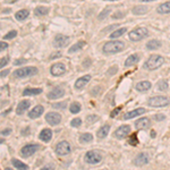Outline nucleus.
Here are the masks:
<instances>
[{
	"instance_id": "obj_29",
	"label": "nucleus",
	"mask_w": 170,
	"mask_h": 170,
	"mask_svg": "<svg viewBox=\"0 0 170 170\" xmlns=\"http://www.w3.org/2000/svg\"><path fill=\"white\" fill-rule=\"evenodd\" d=\"M147 12H149V8L145 7V6H136L133 9V14L134 15H143V14H145Z\"/></svg>"
},
{
	"instance_id": "obj_43",
	"label": "nucleus",
	"mask_w": 170,
	"mask_h": 170,
	"mask_svg": "<svg viewBox=\"0 0 170 170\" xmlns=\"http://www.w3.org/2000/svg\"><path fill=\"white\" fill-rule=\"evenodd\" d=\"M8 60H9V58L8 57H5V58H1V63H0V67L4 68L6 65L8 63Z\"/></svg>"
},
{
	"instance_id": "obj_10",
	"label": "nucleus",
	"mask_w": 170,
	"mask_h": 170,
	"mask_svg": "<svg viewBox=\"0 0 170 170\" xmlns=\"http://www.w3.org/2000/svg\"><path fill=\"white\" fill-rule=\"evenodd\" d=\"M50 73L53 76H61L66 73V66L63 63H53L50 68Z\"/></svg>"
},
{
	"instance_id": "obj_54",
	"label": "nucleus",
	"mask_w": 170,
	"mask_h": 170,
	"mask_svg": "<svg viewBox=\"0 0 170 170\" xmlns=\"http://www.w3.org/2000/svg\"><path fill=\"white\" fill-rule=\"evenodd\" d=\"M143 2H147V1H155V0H141Z\"/></svg>"
},
{
	"instance_id": "obj_8",
	"label": "nucleus",
	"mask_w": 170,
	"mask_h": 170,
	"mask_svg": "<svg viewBox=\"0 0 170 170\" xmlns=\"http://www.w3.org/2000/svg\"><path fill=\"white\" fill-rule=\"evenodd\" d=\"M56 152L59 155H66L71 152V145L67 141H61L56 145Z\"/></svg>"
},
{
	"instance_id": "obj_35",
	"label": "nucleus",
	"mask_w": 170,
	"mask_h": 170,
	"mask_svg": "<svg viewBox=\"0 0 170 170\" xmlns=\"http://www.w3.org/2000/svg\"><path fill=\"white\" fill-rule=\"evenodd\" d=\"M69 110H71V114H77V112L81 111V104L77 102H73L69 106Z\"/></svg>"
},
{
	"instance_id": "obj_21",
	"label": "nucleus",
	"mask_w": 170,
	"mask_h": 170,
	"mask_svg": "<svg viewBox=\"0 0 170 170\" xmlns=\"http://www.w3.org/2000/svg\"><path fill=\"white\" fill-rule=\"evenodd\" d=\"M136 90L139 92H146L151 89V83L147 82V81H143V82H139V83L136 84Z\"/></svg>"
},
{
	"instance_id": "obj_7",
	"label": "nucleus",
	"mask_w": 170,
	"mask_h": 170,
	"mask_svg": "<svg viewBox=\"0 0 170 170\" xmlns=\"http://www.w3.org/2000/svg\"><path fill=\"white\" fill-rule=\"evenodd\" d=\"M39 150H40V145H38V144H28V145H25L20 150V155L23 158H28V157L34 154L36 151Z\"/></svg>"
},
{
	"instance_id": "obj_22",
	"label": "nucleus",
	"mask_w": 170,
	"mask_h": 170,
	"mask_svg": "<svg viewBox=\"0 0 170 170\" xmlns=\"http://www.w3.org/2000/svg\"><path fill=\"white\" fill-rule=\"evenodd\" d=\"M139 55H132L126 59V61H125V66H126V67L134 66V65H136V63H139Z\"/></svg>"
},
{
	"instance_id": "obj_55",
	"label": "nucleus",
	"mask_w": 170,
	"mask_h": 170,
	"mask_svg": "<svg viewBox=\"0 0 170 170\" xmlns=\"http://www.w3.org/2000/svg\"><path fill=\"white\" fill-rule=\"evenodd\" d=\"M108 1H116V0H108Z\"/></svg>"
},
{
	"instance_id": "obj_34",
	"label": "nucleus",
	"mask_w": 170,
	"mask_h": 170,
	"mask_svg": "<svg viewBox=\"0 0 170 170\" xmlns=\"http://www.w3.org/2000/svg\"><path fill=\"white\" fill-rule=\"evenodd\" d=\"M168 87H169V85H168V82L167 81H159L158 83H157V89H158L159 91H167L168 90Z\"/></svg>"
},
{
	"instance_id": "obj_18",
	"label": "nucleus",
	"mask_w": 170,
	"mask_h": 170,
	"mask_svg": "<svg viewBox=\"0 0 170 170\" xmlns=\"http://www.w3.org/2000/svg\"><path fill=\"white\" fill-rule=\"evenodd\" d=\"M145 109L144 108H137V109H135V110L133 111H129V112H127V114H125L124 115V119H132L134 118V117H137V116L139 115H143V114H145Z\"/></svg>"
},
{
	"instance_id": "obj_4",
	"label": "nucleus",
	"mask_w": 170,
	"mask_h": 170,
	"mask_svg": "<svg viewBox=\"0 0 170 170\" xmlns=\"http://www.w3.org/2000/svg\"><path fill=\"white\" fill-rule=\"evenodd\" d=\"M149 104L151 107L153 108H163L167 107L170 104V100L167 98V96H163V95H159V96H153L151 98L149 101Z\"/></svg>"
},
{
	"instance_id": "obj_26",
	"label": "nucleus",
	"mask_w": 170,
	"mask_h": 170,
	"mask_svg": "<svg viewBox=\"0 0 170 170\" xmlns=\"http://www.w3.org/2000/svg\"><path fill=\"white\" fill-rule=\"evenodd\" d=\"M40 93H42L41 89H31V87H27V89L24 90L23 95L24 96H28V95H36V94H40Z\"/></svg>"
},
{
	"instance_id": "obj_38",
	"label": "nucleus",
	"mask_w": 170,
	"mask_h": 170,
	"mask_svg": "<svg viewBox=\"0 0 170 170\" xmlns=\"http://www.w3.org/2000/svg\"><path fill=\"white\" fill-rule=\"evenodd\" d=\"M99 119V117L98 116H95V115H90V116H87L86 117V121L89 124H93L95 121V120H98Z\"/></svg>"
},
{
	"instance_id": "obj_49",
	"label": "nucleus",
	"mask_w": 170,
	"mask_h": 170,
	"mask_svg": "<svg viewBox=\"0 0 170 170\" xmlns=\"http://www.w3.org/2000/svg\"><path fill=\"white\" fill-rule=\"evenodd\" d=\"M119 111H120V108H117L116 110H114L112 112H111V117H115V116H117V114H118Z\"/></svg>"
},
{
	"instance_id": "obj_37",
	"label": "nucleus",
	"mask_w": 170,
	"mask_h": 170,
	"mask_svg": "<svg viewBox=\"0 0 170 170\" xmlns=\"http://www.w3.org/2000/svg\"><path fill=\"white\" fill-rule=\"evenodd\" d=\"M110 12H111V8L110 7L106 8V10H103V12L99 15V20H103V18H106V17H107V15Z\"/></svg>"
},
{
	"instance_id": "obj_23",
	"label": "nucleus",
	"mask_w": 170,
	"mask_h": 170,
	"mask_svg": "<svg viewBox=\"0 0 170 170\" xmlns=\"http://www.w3.org/2000/svg\"><path fill=\"white\" fill-rule=\"evenodd\" d=\"M157 12L159 14H162V15L170 14V1H167V2H163V4L160 5L158 7V9H157Z\"/></svg>"
},
{
	"instance_id": "obj_30",
	"label": "nucleus",
	"mask_w": 170,
	"mask_h": 170,
	"mask_svg": "<svg viewBox=\"0 0 170 170\" xmlns=\"http://www.w3.org/2000/svg\"><path fill=\"white\" fill-rule=\"evenodd\" d=\"M48 13H49V8L44 7V6H39V7H36L35 10H34V14H35L36 16H44V15H47Z\"/></svg>"
},
{
	"instance_id": "obj_50",
	"label": "nucleus",
	"mask_w": 170,
	"mask_h": 170,
	"mask_svg": "<svg viewBox=\"0 0 170 170\" xmlns=\"http://www.w3.org/2000/svg\"><path fill=\"white\" fill-rule=\"evenodd\" d=\"M10 132H12V129H10V128H8V129H5V131L1 132V134H2V135H8L9 133H10Z\"/></svg>"
},
{
	"instance_id": "obj_13",
	"label": "nucleus",
	"mask_w": 170,
	"mask_h": 170,
	"mask_svg": "<svg viewBox=\"0 0 170 170\" xmlns=\"http://www.w3.org/2000/svg\"><path fill=\"white\" fill-rule=\"evenodd\" d=\"M65 94V90L63 87H53L51 91L48 93V99L49 100H55V99H59L61 96H63Z\"/></svg>"
},
{
	"instance_id": "obj_44",
	"label": "nucleus",
	"mask_w": 170,
	"mask_h": 170,
	"mask_svg": "<svg viewBox=\"0 0 170 170\" xmlns=\"http://www.w3.org/2000/svg\"><path fill=\"white\" fill-rule=\"evenodd\" d=\"M155 120H158V121H160V120H165L166 119V116L162 115V114H159V115H155L154 116Z\"/></svg>"
},
{
	"instance_id": "obj_1",
	"label": "nucleus",
	"mask_w": 170,
	"mask_h": 170,
	"mask_svg": "<svg viewBox=\"0 0 170 170\" xmlns=\"http://www.w3.org/2000/svg\"><path fill=\"white\" fill-rule=\"evenodd\" d=\"M165 63V59H163L162 56L159 55H152L149 57V59L144 63V66L143 67L147 69V71H155L158 69L159 67H161Z\"/></svg>"
},
{
	"instance_id": "obj_42",
	"label": "nucleus",
	"mask_w": 170,
	"mask_h": 170,
	"mask_svg": "<svg viewBox=\"0 0 170 170\" xmlns=\"http://www.w3.org/2000/svg\"><path fill=\"white\" fill-rule=\"evenodd\" d=\"M114 20H117V18H123L124 17V13H121V12H117V13H115L114 15L111 16Z\"/></svg>"
},
{
	"instance_id": "obj_6",
	"label": "nucleus",
	"mask_w": 170,
	"mask_h": 170,
	"mask_svg": "<svg viewBox=\"0 0 170 170\" xmlns=\"http://www.w3.org/2000/svg\"><path fill=\"white\" fill-rule=\"evenodd\" d=\"M85 161L90 165H96V163H100L101 160H102V155L100 153L99 151H89L86 152V154L84 157Z\"/></svg>"
},
{
	"instance_id": "obj_17",
	"label": "nucleus",
	"mask_w": 170,
	"mask_h": 170,
	"mask_svg": "<svg viewBox=\"0 0 170 170\" xmlns=\"http://www.w3.org/2000/svg\"><path fill=\"white\" fill-rule=\"evenodd\" d=\"M90 81H91V76L90 75L83 76V77L78 78L75 82V87L77 89V90H82V89H84V87L86 86V84L89 83Z\"/></svg>"
},
{
	"instance_id": "obj_2",
	"label": "nucleus",
	"mask_w": 170,
	"mask_h": 170,
	"mask_svg": "<svg viewBox=\"0 0 170 170\" xmlns=\"http://www.w3.org/2000/svg\"><path fill=\"white\" fill-rule=\"evenodd\" d=\"M125 44L123 41H109L103 45V52L106 53H118L123 51Z\"/></svg>"
},
{
	"instance_id": "obj_32",
	"label": "nucleus",
	"mask_w": 170,
	"mask_h": 170,
	"mask_svg": "<svg viewBox=\"0 0 170 170\" xmlns=\"http://www.w3.org/2000/svg\"><path fill=\"white\" fill-rule=\"evenodd\" d=\"M12 163H13V166L15 167L16 169H28L27 165H25V163L20 162V160H17V159H13Z\"/></svg>"
},
{
	"instance_id": "obj_20",
	"label": "nucleus",
	"mask_w": 170,
	"mask_h": 170,
	"mask_svg": "<svg viewBox=\"0 0 170 170\" xmlns=\"http://www.w3.org/2000/svg\"><path fill=\"white\" fill-rule=\"evenodd\" d=\"M39 139L41 141H43V142H49L52 139V131L49 129V128H44L43 131L40 133Z\"/></svg>"
},
{
	"instance_id": "obj_16",
	"label": "nucleus",
	"mask_w": 170,
	"mask_h": 170,
	"mask_svg": "<svg viewBox=\"0 0 170 170\" xmlns=\"http://www.w3.org/2000/svg\"><path fill=\"white\" fill-rule=\"evenodd\" d=\"M43 111H44L43 106H36V107H34L30 112H28V117L31 119L39 118L40 116L43 114Z\"/></svg>"
},
{
	"instance_id": "obj_3",
	"label": "nucleus",
	"mask_w": 170,
	"mask_h": 170,
	"mask_svg": "<svg viewBox=\"0 0 170 170\" xmlns=\"http://www.w3.org/2000/svg\"><path fill=\"white\" fill-rule=\"evenodd\" d=\"M38 73H39V71L36 67H23L14 71V77L15 78H26L30 76L36 75Z\"/></svg>"
},
{
	"instance_id": "obj_45",
	"label": "nucleus",
	"mask_w": 170,
	"mask_h": 170,
	"mask_svg": "<svg viewBox=\"0 0 170 170\" xmlns=\"http://www.w3.org/2000/svg\"><path fill=\"white\" fill-rule=\"evenodd\" d=\"M8 48V44L6 42H0V51H5V49Z\"/></svg>"
},
{
	"instance_id": "obj_33",
	"label": "nucleus",
	"mask_w": 170,
	"mask_h": 170,
	"mask_svg": "<svg viewBox=\"0 0 170 170\" xmlns=\"http://www.w3.org/2000/svg\"><path fill=\"white\" fill-rule=\"evenodd\" d=\"M127 31V28L126 27H121V28H119V30H116V31L114 32H111V34H110V38L111 39H116V38H119V36H121L125 33V32Z\"/></svg>"
},
{
	"instance_id": "obj_51",
	"label": "nucleus",
	"mask_w": 170,
	"mask_h": 170,
	"mask_svg": "<svg viewBox=\"0 0 170 170\" xmlns=\"http://www.w3.org/2000/svg\"><path fill=\"white\" fill-rule=\"evenodd\" d=\"M110 69H111V71H109V74H112V73H114V74H116V73H117V67H116V66H115V67H111Z\"/></svg>"
},
{
	"instance_id": "obj_47",
	"label": "nucleus",
	"mask_w": 170,
	"mask_h": 170,
	"mask_svg": "<svg viewBox=\"0 0 170 170\" xmlns=\"http://www.w3.org/2000/svg\"><path fill=\"white\" fill-rule=\"evenodd\" d=\"M27 61V60H25V59H18V60H16V61H14V65H20V63H25Z\"/></svg>"
},
{
	"instance_id": "obj_52",
	"label": "nucleus",
	"mask_w": 170,
	"mask_h": 170,
	"mask_svg": "<svg viewBox=\"0 0 170 170\" xmlns=\"http://www.w3.org/2000/svg\"><path fill=\"white\" fill-rule=\"evenodd\" d=\"M8 73H9V71H8V69H7V71H1V74H0V76H1V78H2V77H5V76H6V75H7V74H8Z\"/></svg>"
},
{
	"instance_id": "obj_5",
	"label": "nucleus",
	"mask_w": 170,
	"mask_h": 170,
	"mask_svg": "<svg viewBox=\"0 0 170 170\" xmlns=\"http://www.w3.org/2000/svg\"><path fill=\"white\" fill-rule=\"evenodd\" d=\"M147 35H149V31L146 27H137L129 33V39L134 42H137V41L145 39Z\"/></svg>"
},
{
	"instance_id": "obj_15",
	"label": "nucleus",
	"mask_w": 170,
	"mask_h": 170,
	"mask_svg": "<svg viewBox=\"0 0 170 170\" xmlns=\"http://www.w3.org/2000/svg\"><path fill=\"white\" fill-rule=\"evenodd\" d=\"M30 106H31V101H30V100H23V101H20V102L18 103V106H17L16 114L20 116L23 115L24 112L30 108Z\"/></svg>"
},
{
	"instance_id": "obj_28",
	"label": "nucleus",
	"mask_w": 170,
	"mask_h": 170,
	"mask_svg": "<svg viewBox=\"0 0 170 170\" xmlns=\"http://www.w3.org/2000/svg\"><path fill=\"white\" fill-rule=\"evenodd\" d=\"M84 45H85V41H79V42H77V43H75L74 45H71V47L69 48V52L73 53V52L79 51L81 49H83Z\"/></svg>"
},
{
	"instance_id": "obj_9",
	"label": "nucleus",
	"mask_w": 170,
	"mask_h": 170,
	"mask_svg": "<svg viewBox=\"0 0 170 170\" xmlns=\"http://www.w3.org/2000/svg\"><path fill=\"white\" fill-rule=\"evenodd\" d=\"M68 42H69V36L63 35V34H57L53 40V45L56 48H63L67 45Z\"/></svg>"
},
{
	"instance_id": "obj_39",
	"label": "nucleus",
	"mask_w": 170,
	"mask_h": 170,
	"mask_svg": "<svg viewBox=\"0 0 170 170\" xmlns=\"http://www.w3.org/2000/svg\"><path fill=\"white\" fill-rule=\"evenodd\" d=\"M17 35V32L16 31H10L8 34H6V35L4 36V39L5 40H10V39H14L15 36Z\"/></svg>"
},
{
	"instance_id": "obj_24",
	"label": "nucleus",
	"mask_w": 170,
	"mask_h": 170,
	"mask_svg": "<svg viewBox=\"0 0 170 170\" xmlns=\"http://www.w3.org/2000/svg\"><path fill=\"white\" fill-rule=\"evenodd\" d=\"M28 15H30V12H28L27 9H20V10H18L15 14V17L17 20H24L27 18Z\"/></svg>"
},
{
	"instance_id": "obj_27",
	"label": "nucleus",
	"mask_w": 170,
	"mask_h": 170,
	"mask_svg": "<svg viewBox=\"0 0 170 170\" xmlns=\"http://www.w3.org/2000/svg\"><path fill=\"white\" fill-rule=\"evenodd\" d=\"M160 47H161V42L158 41V40H151L150 42L146 43V48L149 50H157Z\"/></svg>"
},
{
	"instance_id": "obj_46",
	"label": "nucleus",
	"mask_w": 170,
	"mask_h": 170,
	"mask_svg": "<svg viewBox=\"0 0 170 170\" xmlns=\"http://www.w3.org/2000/svg\"><path fill=\"white\" fill-rule=\"evenodd\" d=\"M60 56H61V53H60L59 51L56 52V53H53V55L50 56V59H55V58H59Z\"/></svg>"
},
{
	"instance_id": "obj_14",
	"label": "nucleus",
	"mask_w": 170,
	"mask_h": 170,
	"mask_svg": "<svg viewBox=\"0 0 170 170\" xmlns=\"http://www.w3.org/2000/svg\"><path fill=\"white\" fill-rule=\"evenodd\" d=\"M129 133H131V127L128 125H123L115 132V135L117 139H125L126 136L129 135Z\"/></svg>"
},
{
	"instance_id": "obj_36",
	"label": "nucleus",
	"mask_w": 170,
	"mask_h": 170,
	"mask_svg": "<svg viewBox=\"0 0 170 170\" xmlns=\"http://www.w3.org/2000/svg\"><path fill=\"white\" fill-rule=\"evenodd\" d=\"M71 125L73 127H79L82 125V120H81V118H74L71 121Z\"/></svg>"
},
{
	"instance_id": "obj_11",
	"label": "nucleus",
	"mask_w": 170,
	"mask_h": 170,
	"mask_svg": "<svg viewBox=\"0 0 170 170\" xmlns=\"http://www.w3.org/2000/svg\"><path fill=\"white\" fill-rule=\"evenodd\" d=\"M45 120L50 125L56 126V125L60 124V121H61V116L58 112H48L47 115H45Z\"/></svg>"
},
{
	"instance_id": "obj_19",
	"label": "nucleus",
	"mask_w": 170,
	"mask_h": 170,
	"mask_svg": "<svg viewBox=\"0 0 170 170\" xmlns=\"http://www.w3.org/2000/svg\"><path fill=\"white\" fill-rule=\"evenodd\" d=\"M135 127L137 129H146L150 127V119L146 117H143V118L139 119L136 123H135Z\"/></svg>"
},
{
	"instance_id": "obj_40",
	"label": "nucleus",
	"mask_w": 170,
	"mask_h": 170,
	"mask_svg": "<svg viewBox=\"0 0 170 170\" xmlns=\"http://www.w3.org/2000/svg\"><path fill=\"white\" fill-rule=\"evenodd\" d=\"M66 102H60V103H55V104H52V107L55 108V109H65L66 108Z\"/></svg>"
},
{
	"instance_id": "obj_31",
	"label": "nucleus",
	"mask_w": 170,
	"mask_h": 170,
	"mask_svg": "<svg viewBox=\"0 0 170 170\" xmlns=\"http://www.w3.org/2000/svg\"><path fill=\"white\" fill-rule=\"evenodd\" d=\"M92 141H93V135L90 134V133H84L79 137V142L81 143H90Z\"/></svg>"
},
{
	"instance_id": "obj_41",
	"label": "nucleus",
	"mask_w": 170,
	"mask_h": 170,
	"mask_svg": "<svg viewBox=\"0 0 170 170\" xmlns=\"http://www.w3.org/2000/svg\"><path fill=\"white\" fill-rule=\"evenodd\" d=\"M129 144L131 145H136L137 144V142H139V139H137V137H136V134H133V136H132L131 139H129Z\"/></svg>"
},
{
	"instance_id": "obj_25",
	"label": "nucleus",
	"mask_w": 170,
	"mask_h": 170,
	"mask_svg": "<svg viewBox=\"0 0 170 170\" xmlns=\"http://www.w3.org/2000/svg\"><path fill=\"white\" fill-rule=\"evenodd\" d=\"M109 131H110V126H109V125H104V126H102L99 131H98L96 135H98L99 139H104V137L108 135Z\"/></svg>"
},
{
	"instance_id": "obj_12",
	"label": "nucleus",
	"mask_w": 170,
	"mask_h": 170,
	"mask_svg": "<svg viewBox=\"0 0 170 170\" xmlns=\"http://www.w3.org/2000/svg\"><path fill=\"white\" fill-rule=\"evenodd\" d=\"M149 160H150V155L145 152H142V153L136 155V158L134 159V165L137 167L144 166V165L149 163Z\"/></svg>"
},
{
	"instance_id": "obj_48",
	"label": "nucleus",
	"mask_w": 170,
	"mask_h": 170,
	"mask_svg": "<svg viewBox=\"0 0 170 170\" xmlns=\"http://www.w3.org/2000/svg\"><path fill=\"white\" fill-rule=\"evenodd\" d=\"M115 27H117V24H114V25H111V26H109V27L104 28V30H103V32L110 31V30H112V28H115Z\"/></svg>"
},
{
	"instance_id": "obj_53",
	"label": "nucleus",
	"mask_w": 170,
	"mask_h": 170,
	"mask_svg": "<svg viewBox=\"0 0 170 170\" xmlns=\"http://www.w3.org/2000/svg\"><path fill=\"white\" fill-rule=\"evenodd\" d=\"M151 136H152V137H155V132L154 131L151 132Z\"/></svg>"
}]
</instances>
